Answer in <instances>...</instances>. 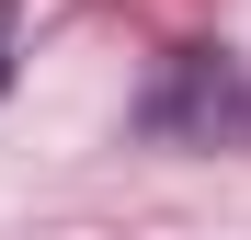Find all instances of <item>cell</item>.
<instances>
[{
  "mask_svg": "<svg viewBox=\"0 0 251 240\" xmlns=\"http://www.w3.org/2000/svg\"><path fill=\"white\" fill-rule=\"evenodd\" d=\"M0 92H12V34H0Z\"/></svg>",
  "mask_w": 251,
  "mask_h": 240,
  "instance_id": "1",
  "label": "cell"
}]
</instances>
